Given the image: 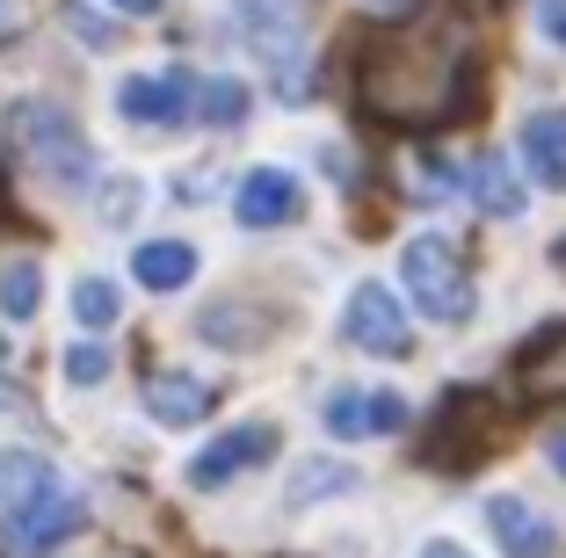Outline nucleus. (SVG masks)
<instances>
[{"mask_svg":"<svg viewBox=\"0 0 566 558\" xmlns=\"http://www.w3.org/2000/svg\"><path fill=\"white\" fill-rule=\"evenodd\" d=\"M117 116L146 124V131H182L197 124V73L189 66H160V73H132L117 87Z\"/></svg>","mask_w":566,"mask_h":558,"instance_id":"nucleus-6","label":"nucleus"},{"mask_svg":"<svg viewBox=\"0 0 566 558\" xmlns=\"http://www.w3.org/2000/svg\"><path fill=\"white\" fill-rule=\"evenodd\" d=\"M59 22H66V30L73 36H81V44H117V30H109V22H95V15H87V8H81V0H66V8H59Z\"/></svg>","mask_w":566,"mask_h":558,"instance_id":"nucleus-23","label":"nucleus"},{"mask_svg":"<svg viewBox=\"0 0 566 558\" xmlns=\"http://www.w3.org/2000/svg\"><path fill=\"white\" fill-rule=\"evenodd\" d=\"M276 450H283L276 421H240V428H226L218 443H203L197 457H189V486H197V493H218V486H233V478L262 472Z\"/></svg>","mask_w":566,"mask_h":558,"instance_id":"nucleus-7","label":"nucleus"},{"mask_svg":"<svg viewBox=\"0 0 566 558\" xmlns=\"http://www.w3.org/2000/svg\"><path fill=\"white\" fill-rule=\"evenodd\" d=\"M458 181L472 189V203H480L486 218H523V181H516V160L509 152H472L465 167H458Z\"/></svg>","mask_w":566,"mask_h":558,"instance_id":"nucleus-13","label":"nucleus"},{"mask_svg":"<svg viewBox=\"0 0 566 558\" xmlns=\"http://www.w3.org/2000/svg\"><path fill=\"white\" fill-rule=\"evenodd\" d=\"M415 558H472V551H465V544H458V537H429V544H421Z\"/></svg>","mask_w":566,"mask_h":558,"instance_id":"nucleus-26","label":"nucleus"},{"mask_svg":"<svg viewBox=\"0 0 566 558\" xmlns=\"http://www.w3.org/2000/svg\"><path fill=\"white\" fill-rule=\"evenodd\" d=\"M81 529H87V493L66 472H51L30 450L0 457V537H8V551L44 558L66 537H81Z\"/></svg>","mask_w":566,"mask_h":558,"instance_id":"nucleus-1","label":"nucleus"},{"mask_svg":"<svg viewBox=\"0 0 566 558\" xmlns=\"http://www.w3.org/2000/svg\"><path fill=\"white\" fill-rule=\"evenodd\" d=\"M36 305H44V269L30 254H15V262L0 269V313L22 327V319H36Z\"/></svg>","mask_w":566,"mask_h":558,"instance_id":"nucleus-17","label":"nucleus"},{"mask_svg":"<svg viewBox=\"0 0 566 558\" xmlns=\"http://www.w3.org/2000/svg\"><path fill=\"white\" fill-rule=\"evenodd\" d=\"M0 407H8V413H15V407H30V399H22V385L8 378V348H0Z\"/></svg>","mask_w":566,"mask_h":558,"instance_id":"nucleus-25","label":"nucleus"},{"mask_svg":"<svg viewBox=\"0 0 566 558\" xmlns=\"http://www.w3.org/2000/svg\"><path fill=\"white\" fill-rule=\"evenodd\" d=\"M233 218L248 232H276V225H298L305 218V175H291V167H248L233 189Z\"/></svg>","mask_w":566,"mask_h":558,"instance_id":"nucleus-9","label":"nucleus"},{"mask_svg":"<svg viewBox=\"0 0 566 558\" xmlns=\"http://www.w3.org/2000/svg\"><path fill=\"white\" fill-rule=\"evenodd\" d=\"M400 291L436 327H472V313H480V291H472L465 262H458V246H450L443 232H415V240L400 246Z\"/></svg>","mask_w":566,"mask_h":558,"instance_id":"nucleus-2","label":"nucleus"},{"mask_svg":"<svg viewBox=\"0 0 566 558\" xmlns=\"http://www.w3.org/2000/svg\"><path fill=\"white\" fill-rule=\"evenodd\" d=\"M102 378H109V348H102V341H73L66 348V385L87 392V385H102Z\"/></svg>","mask_w":566,"mask_h":558,"instance_id":"nucleus-21","label":"nucleus"},{"mask_svg":"<svg viewBox=\"0 0 566 558\" xmlns=\"http://www.w3.org/2000/svg\"><path fill=\"white\" fill-rule=\"evenodd\" d=\"M327 435L334 443H370V435H400L407 428V399L400 392H370V385H334L327 392Z\"/></svg>","mask_w":566,"mask_h":558,"instance_id":"nucleus-10","label":"nucleus"},{"mask_svg":"<svg viewBox=\"0 0 566 558\" xmlns=\"http://www.w3.org/2000/svg\"><path fill=\"white\" fill-rule=\"evenodd\" d=\"M342 341L364 348V356H415V319L400 313V291L392 283H356L349 305H342Z\"/></svg>","mask_w":566,"mask_h":558,"instance_id":"nucleus-5","label":"nucleus"},{"mask_svg":"<svg viewBox=\"0 0 566 558\" xmlns=\"http://www.w3.org/2000/svg\"><path fill=\"white\" fill-rule=\"evenodd\" d=\"M552 472L566 478V435H559V443H552Z\"/></svg>","mask_w":566,"mask_h":558,"instance_id":"nucleus-28","label":"nucleus"},{"mask_svg":"<svg viewBox=\"0 0 566 558\" xmlns=\"http://www.w3.org/2000/svg\"><path fill=\"white\" fill-rule=\"evenodd\" d=\"M233 36L254 66L291 73L305 59V0H233Z\"/></svg>","mask_w":566,"mask_h":558,"instance_id":"nucleus-4","label":"nucleus"},{"mask_svg":"<svg viewBox=\"0 0 566 558\" xmlns=\"http://www.w3.org/2000/svg\"><path fill=\"white\" fill-rule=\"evenodd\" d=\"M240 116H248V87L240 81H197V124H211V131H233Z\"/></svg>","mask_w":566,"mask_h":558,"instance_id":"nucleus-19","label":"nucleus"},{"mask_svg":"<svg viewBox=\"0 0 566 558\" xmlns=\"http://www.w3.org/2000/svg\"><path fill=\"white\" fill-rule=\"evenodd\" d=\"M537 30H545L552 44L566 51V0H537Z\"/></svg>","mask_w":566,"mask_h":558,"instance_id":"nucleus-24","label":"nucleus"},{"mask_svg":"<svg viewBox=\"0 0 566 558\" xmlns=\"http://www.w3.org/2000/svg\"><path fill=\"white\" fill-rule=\"evenodd\" d=\"M378 8H400V0H378Z\"/></svg>","mask_w":566,"mask_h":558,"instance_id":"nucleus-29","label":"nucleus"},{"mask_svg":"<svg viewBox=\"0 0 566 558\" xmlns=\"http://www.w3.org/2000/svg\"><path fill=\"white\" fill-rule=\"evenodd\" d=\"M8 138H15V152L44 181H59V189H87V175H95V146H87L81 124L44 95H30V102L8 109Z\"/></svg>","mask_w":566,"mask_h":558,"instance_id":"nucleus-3","label":"nucleus"},{"mask_svg":"<svg viewBox=\"0 0 566 558\" xmlns=\"http://www.w3.org/2000/svg\"><path fill=\"white\" fill-rule=\"evenodd\" d=\"M132 276L146 283V291H189V283H197V246L189 240H146L132 254Z\"/></svg>","mask_w":566,"mask_h":558,"instance_id":"nucleus-15","label":"nucleus"},{"mask_svg":"<svg viewBox=\"0 0 566 558\" xmlns=\"http://www.w3.org/2000/svg\"><path fill=\"white\" fill-rule=\"evenodd\" d=\"M73 319H81L87 334H109L124 319V291L109 276H81V283H73Z\"/></svg>","mask_w":566,"mask_h":558,"instance_id":"nucleus-18","label":"nucleus"},{"mask_svg":"<svg viewBox=\"0 0 566 558\" xmlns=\"http://www.w3.org/2000/svg\"><path fill=\"white\" fill-rule=\"evenodd\" d=\"M0 15H8V0H0Z\"/></svg>","mask_w":566,"mask_h":558,"instance_id":"nucleus-30","label":"nucleus"},{"mask_svg":"<svg viewBox=\"0 0 566 558\" xmlns=\"http://www.w3.org/2000/svg\"><path fill=\"white\" fill-rule=\"evenodd\" d=\"M109 8H124V15H153L160 0H109Z\"/></svg>","mask_w":566,"mask_h":558,"instance_id":"nucleus-27","label":"nucleus"},{"mask_svg":"<svg viewBox=\"0 0 566 558\" xmlns=\"http://www.w3.org/2000/svg\"><path fill=\"white\" fill-rule=\"evenodd\" d=\"M334 493H356V472L334 457L298 464V486H291V508H313V501H334Z\"/></svg>","mask_w":566,"mask_h":558,"instance_id":"nucleus-20","label":"nucleus"},{"mask_svg":"<svg viewBox=\"0 0 566 558\" xmlns=\"http://www.w3.org/2000/svg\"><path fill=\"white\" fill-rule=\"evenodd\" d=\"M211 407H218V392L197 378V370H153L146 378V413L160 428H197Z\"/></svg>","mask_w":566,"mask_h":558,"instance_id":"nucleus-12","label":"nucleus"},{"mask_svg":"<svg viewBox=\"0 0 566 558\" xmlns=\"http://www.w3.org/2000/svg\"><path fill=\"white\" fill-rule=\"evenodd\" d=\"M516 152L545 189H566V109H531L516 131Z\"/></svg>","mask_w":566,"mask_h":558,"instance_id":"nucleus-14","label":"nucleus"},{"mask_svg":"<svg viewBox=\"0 0 566 558\" xmlns=\"http://www.w3.org/2000/svg\"><path fill=\"white\" fill-rule=\"evenodd\" d=\"M248 313V305H240V297H211V305H203L197 313V334L203 341H218V348H254V341H269V319H240Z\"/></svg>","mask_w":566,"mask_h":558,"instance_id":"nucleus-16","label":"nucleus"},{"mask_svg":"<svg viewBox=\"0 0 566 558\" xmlns=\"http://www.w3.org/2000/svg\"><path fill=\"white\" fill-rule=\"evenodd\" d=\"M486 529H494L501 558H559L552 515L531 508V501H516V493H494V501H486Z\"/></svg>","mask_w":566,"mask_h":558,"instance_id":"nucleus-11","label":"nucleus"},{"mask_svg":"<svg viewBox=\"0 0 566 558\" xmlns=\"http://www.w3.org/2000/svg\"><path fill=\"white\" fill-rule=\"evenodd\" d=\"M138 203H146V189H138L132 175H117L109 189H102V218H109V225H132V218H138Z\"/></svg>","mask_w":566,"mask_h":558,"instance_id":"nucleus-22","label":"nucleus"},{"mask_svg":"<svg viewBox=\"0 0 566 558\" xmlns=\"http://www.w3.org/2000/svg\"><path fill=\"white\" fill-rule=\"evenodd\" d=\"M494 399L486 392H450L443 407H436V435L421 443V457L429 464H458V472H472V464L494 450Z\"/></svg>","mask_w":566,"mask_h":558,"instance_id":"nucleus-8","label":"nucleus"}]
</instances>
